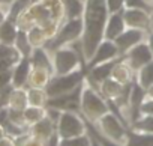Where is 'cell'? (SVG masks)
I'll return each instance as SVG.
<instances>
[{
    "instance_id": "cell-1",
    "label": "cell",
    "mask_w": 153,
    "mask_h": 146,
    "mask_svg": "<svg viewBox=\"0 0 153 146\" xmlns=\"http://www.w3.org/2000/svg\"><path fill=\"white\" fill-rule=\"evenodd\" d=\"M62 0H38L30 3L17 18L18 29L29 30L32 26H39L51 39L65 21Z\"/></svg>"
},
{
    "instance_id": "cell-2",
    "label": "cell",
    "mask_w": 153,
    "mask_h": 146,
    "mask_svg": "<svg viewBox=\"0 0 153 146\" xmlns=\"http://www.w3.org/2000/svg\"><path fill=\"white\" fill-rule=\"evenodd\" d=\"M110 11L107 8V0H86V8L83 14L84 32L81 36V47L87 62L93 57L98 45L104 41V32Z\"/></svg>"
},
{
    "instance_id": "cell-3",
    "label": "cell",
    "mask_w": 153,
    "mask_h": 146,
    "mask_svg": "<svg viewBox=\"0 0 153 146\" xmlns=\"http://www.w3.org/2000/svg\"><path fill=\"white\" fill-rule=\"evenodd\" d=\"M110 112L108 100L104 98V95L93 88L89 82L83 83L81 89V113L83 118L92 124H96L104 115Z\"/></svg>"
},
{
    "instance_id": "cell-4",
    "label": "cell",
    "mask_w": 153,
    "mask_h": 146,
    "mask_svg": "<svg viewBox=\"0 0 153 146\" xmlns=\"http://www.w3.org/2000/svg\"><path fill=\"white\" fill-rule=\"evenodd\" d=\"M84 32V21L83 18H74V20H65L63 24L60 26L59 32L47 41V44L44 45V48L53 54L56 50L62 48V47H68L76 41H80Z\"/></svg>"
},
{
    "instance_id": "cell-5",
    "label": "cell",
    "mask_w": 153,
    "mask_h": 146,
    "mask_svg": "<svg viewBox=\"0 0 153 146\" xmlns=\"http://www.w3.org/2000/svg\"><path fill=\"white\" fill-rule=\"evenodd\" d=\"M84 79H86V76L81 68L69 72V74H62V76L54 74L50 79L48 85L45 86L47 95H48V98H54V97L69 94V92L75 91L76 88H80L84 83Z\"/></svg>"
},
{
    "instance_id": "cell-6",
    "label": "cell",
    "mask_w": 153,
    "mask_h": 146,
    "mask_svg": "<svg viewBox=\"0 0 153 146\" xmlns=\"http://www.w3.org/2000/svg\"><path fill=\"white\" fill-rule=\"evenodd\" d=\"M78 51H83V47L80 48H74V45L62 47L56 50L53 56V66H54V74L62 76V74H69V72L80 69L81 65V57L84 59L83 54H78Z\"/></svg>"
},
{
    "instance_id": "cell-7",
    "label": "cell",
    "mask_w": 153,
    "mask_h": 146,
    "mask_svg": "<svg viewBox=\"0 0 153 146\" xmlns=\"http://www.w3.org/2000/svg\"><path fill=\"white\" fill-rule=\"evenodd\" d=\"M95 125L98 127V131L104 137H107V139H110V140H113L116 143H120V145H125L126 143L128 130L125 128V122L117 115L108 112Z\"/></svg>"
},
{
    "instance_id": "cell-8",
    "label": "cell",
    "mask_w": 153,
    "mask_h": 146,
    "mask_svg": "<svg viewBox=\"0 0 153 146\" xmlns=\"http://www.w3.org/2000/svg\"><path fill=\"white\" fill-rule=\"evenodd\" d=\"M56 133H57L59 139L81 136V134L87 133L86 119H83L76 112H63L56 125Z\"/></svg>"
},
{
    "instance_id": "cell-9",
    "label": "cell",
    "mask_w": 153,
    "mask_h": 146,
    "mask_svg": "<svg viewBox=\"0 0 153 146\" xmlns=\"http://www.w3.org/2000/svg\"><path fill=\"white\" fill-rule=\"evenodd\" d=\"M123 60L134 69V72H137L140 68H143L146 63H149L150 60H153V51L149 47L147 41L140 42L138 45H135L134 48H131L125 56Z\"/></svg>"
},
{
    "instance_id": "cell-10",
    "label": "cell",
    "mask_w": 153,
    "mask_h": 146,
    "mask_svg": "<svg viewBox=\"0 0 153 146\" xmlns=\"http://www.w3.org/2000/svg\"><path fill=\"white\" fill-rule=\"evenodd\" d=\"M147 36V32L146 30H141V29H132V27H128L120 36H117L114 39L117 48H119V53L120 56L123 57L131 48H134L135 45H138L140 42H143Z\"/></svg>"
},
{
    "instance_id": "cell-11",
    "label": "cell",
    "mask_w": 153,
    "mask_h": 146,
    "mask_svg": "<svg viewBox=\"0 0 153 146\" xmlns=\"http://www.w3.org/2000/svg\"><path fill=\"white\" fill-rule=\"evenodd\" d=\"M117 57H122V56H120V53H119V48H117L116 42L111 41V39H104V41L98 45V48H96L93 57L87 62L86 66L90 69V68H93V66H96V65H99V63H104V62H108V60H114V59H117Z\"/></svg>"
},
{
    "instance_id": "cell-12",
    "label": "cell",
    "mask_w": 153,
    "mask_h": 146,
    "mask_svg": "<svg viewBox=\"0 0 153 146\" xmlns=\"http://www.w3.org/2000/svg\"><path fill=\"white\" fill-rule=\"evenodd\" d=\"M123 18L128 27L132 29H141L149 30L152 26V17L149 11L144 9H134V8H125L123 9Z\"/></svg>"
},
{
    "instance_id": "cell-13",
    "label": "cell",
    "mask_w": 153,
    "mask_h": 146,
    "mask_svg": "<svg viewBox=\"0 0 153 146\" xmlns=\"http://www.w3.org/2000/svg\"><path fill=\"white\" fill-rule=\"evenodd\" d=\"M128 29L125 18H123V11L122 12H114L110 14L108 20H107V26H105V32H104V39H111L114 41L117 36H120L125 30Z\"/></svg>"
},
{
    "instance_id": "cell-14",
    "label": "cell",
    "mask_w": 153,
    "mask_h": 146,
    "mask_svg": "<svg viewBox=\"0 0 153 146\" xmlns=\"http://www.w3.org/2000/svg\"><path fill=\"white\" fill-rule=\"evenodd\" d=\"M120 59H122V57L114 59V60H108V62H104V63H99V65L90 68V74H89L87 82H90V83H96V85H101L102 82H105L107 79H110L111 74H113L114 66L117 65V62H119Z\"/></svg>"
},
{
    "instance_id": "cell-15",
    "label": "cell",
    "mask_w": 153,
    "mask_h": 146,
    "mask_svg": "<svg viewBox=\"0 0 153 146\" xmlns=\"http://www.w3.org/2000/svg\"><path fill=\"white\" fill-rule=\"evenodd\" d=\"M32 71V62L30 57H21V60L14 66L12 71V85L14 88H24L29 82Z\"/></svg>"
},
{
    "instance_id": "cell-16",
    "label": "cell",
    "mask_w": 153,
    "mask_h": 146,
    "mask_svg": "<svg viewBox=\"0 0 153 146\" xmlns=\"http://www.w3.org/2000/svg\"><path fill=\"white\" fill-rule=\"evenodd\" d=\"M29 133H30L32 136H35V137H39V139L48 142V140L56 134V124L47 116V118H44L42 121H39V122L30 125V127H29Z\"/></svg>"
},
{
    "instance_id": "cell-17",
    "label": "cell",
    "mask_w": 153,
    "mask_h": 146,
    "mask_svg": "<svg viewBox=\"0 0 153 146\" xmlns=\"http://www.w3.org/2000/svg\"><path fill=\"white\" fill-rule=\"evenodd\" d=\"M30 62H32V66L48 69V71H51L53 74H54L53 56H50V53H48L44 47H36V48H33V51H32V54H30Z\"/></svg>"
},
{
    "instance_id": "cell-18",
    "label": "cell",
    "mask_w": 153,
    "mask_h": 146,
    "mask_svg": "<svg viewBox=\"0 0 153 146\" xmlns=\"http://www.w3.org/2000/svg\"><path fill=\"white\" fill-rule=\"evenodd\" d=\"M134 69L123 60V57L117 62V65L114 66V69H113V74H111V77L114 79V80H117L119 83H122V85H129V83H132L134 82Z\"/></svg>"
},
{
    "instance_id": "cell-19",
    "label": "cell",
    "mask_w": 153,
    "mask_h": 146,
    "mask_svg": "<svg viewBox=\"0 0 153 146\" xmlns=\"http://www.w3.org/2000/svg\"><path fill=\"white\" fill-rule=\"evenodd\" d=\"M62 5H63V12L66 20L83 18L86 0H62Z\"/></svg>"
},
{
    "instance_id": "cell-20",
    "label": "cell",
    "mask_w": 153,
    "mask_h": 146,
    "mask_svg": "<svg viewBox=\"0 0 153 146\" xmlns=\"http://www.w3.org/2000/svg\"><path fill=\"white\" fill-rule=\"evenodd\" d=\"M18 35V26L15 21L6 18L0 24V42L5 45H14Z\"/></svg>"
},
{
    "instance_id": "cell-21",
    "label": "cell",
    "mask_w": 153,
    "mask_h": 146,
    "mask_svg": "<svg viewBox=\"0 0 153 146\" xmlns=\"http://www.w3.org/2000/svg\"><path fill=\"white\" fill-rule=\"evenodd\" d=\"M54 74L48 69H44V68H35L32 66V71H30V77H29V82L27 85L30 88H45L50 82V79L53 77Z\"/></svg>"
},
{
    "instance_id": "cell-22",
    "label": "cell",
    "mask_w": 153,
    "mask_h": 146,
    "mask_svg": "<svg viewBox=\"0 0 153 146\" xmlns=\"http://www.w3.org/2000/svg\"><path fill=\"white\" fill-rule=\"evenodd\" d=\"M125 146H153V133H143L131 128Z\"/></svg>"
},
{
    "instance_id": "cell-23",
    "label": "cell",
    "mask_w": 153,
    "mask_h": 146,
    "mask_svg": "<svg viewBox=\"0 0 153 146\" xmlns=\"http://www.w3.org/2000/svg\"><path fill=\"white\" fill-rule=\"evenodd\" d=\"M135 79H137V83L146 91L153 86V60H150L149 63H146L143 68H140L135 72Z\"/></svg>"
},
{
    "instance_id": "cell-24",
    "label": "cell",
    "mask_w": 153,
    "mask_h": 146,
    "mask_svg": "<svg viewBox=\"0 0 153 146\" xmlns=\"http://www.w3.org/2000/svg\"><path fill=\"white\" fill-rule=\"evenodd\" d=\"M29 106V100H27V91L24 88H14L9 103H8V109H15V110H24Z\"/></svg>"
},
{
    "instance_id": "cell-25",
    "label": "cell",
    "mask_w": 153,
    "mask_h": 146,
    "mask_svg": "<svg viewBox=\"0 0 153 146\" xmlns=\"http://www.w3.org/2000/svg\"><path fill=\"white\" fill-rule=\"evenodd\" d=\"M27 100L29 106H36V107H45L48 101V95L45 88H29L27 89Z\"/></svg>"
},
{
    "instance_id": "cell-26",
    "label": "cell",
    "mask_w": 153,
    "mask_h": 146,
    "mask_svg": "<svg viewBox=\"0 0 153 146\" xmlns=\"http://www.w3.org/2000/svg\"><path fill=\"white\" fill-rule=\"evenodd\" d=\"M15 48L20 51V54L23 57H30L32 51H33V45L30 44L29 41V35L26 30L23 29H18V35H17V39H15Z\"/></svg>"
},
{
    "instance_id": "cell-27",
    "label": "cell",
    "mask_w": 153,
    "mask_h": 146,
    "mask_svg": "<svg viewBox=\"0 0 153 146\" xmlns=\"http://www.w3.org/2000/svg\"><path fill=\"white\" fill-rule=\"evenodd\" d=\"M93 139L92 136L87 133L81 134V136H75V137H68V139H59L57 146H92Z\"/></svg>"
},
{
    "instance_id": "cell-28",
    "label": "cell",
    "mask_w": 153,
    "mask_h": 146,
    "mask_svg": "<svg viewBox=\"0 0 153 146\" xmlns=\"http://www.w3.org/2000/svg\"><path fill=\"white\" fill-rule=\"evenodd\" d=\"M24 118L27 125H33L39 121H42L44 118H47V109L45 107H36V106H27L24 109Z\"/></svg>"
},
{
    "instance_id": "cell-29",
    "label": "cell",
    "mask_w": 153,
    "mask_h": 146,
    "mask_svg": "<svg viewBox=\"0 0 153 146\" xmlns=\"http://www.w3.org/2000/svg\"><path fill=\"white\" fill-rule=\"evenodd\" d=\"M27 35H29V41L33 45V48L44 47L47 44V41H48V36H47L45 30L42 27H39V26H32L27 30Z\"/></svg>"
},
{
    "instance_id": "cell-30",
    "label": "cell",
    "mask_w": 153,
    "mask_h": 146,
    "mask_svg": "<svg viewBox=\"0 0 153 146\" xmlns=\"http://www.w3.org/2000/svg\"><path fill=\"white\" fill-rule=\"evenodd\" d=\"M132 130L143 131V133H153V116L150 115H141L132 125Z\"/></svg>"
},
{
    "instance_id": "cell-31",
    "label": "cell",
    "mask_w": 153,
    "mask_h": 146,
    "mask_svg": "<svg viewBox=\"0 0 153 146\" xmlns=\"http://www.w3.org/2000/svg\"><path fill=\"white\" fill-rule=\"evenodd\" d=\"M17 146H48V142L39 139V137H35L32 134L29 136H21L18 137V142H17Z\"/></svg>"
},
{
    "instance_id": "cell-32",
    "label": "cell",
    "mask_w": 153,
    "mask_h": 146,
    "mask_svg": "<svg viewBox=\"0 0 153 146\" xmlns=\"http://www.w3.org/2000/svg\"><path fill=\"white\" fill-rule=\"evenodd\" d=\"M125 8H134V9H144L152 12L153 6L147 0H125Z\"/></svg>"
},
{
    "instance_id": "cell-33",
    "label": "cell",
    "mask_w": 153,
    "mask_h": 146,
    "mask_svg": "<svg viewBox=\"0 0 153 146\" xmlns=\"http://www.w3.org/2000/svg\"><path fill=\"white\" fill-rule=\"evenodd\" d=\"M107 8L110 14L122 12L125 9V0H107Z\"/></svg>"
},
{
    "instance_id": "cell-34",
    "label": "cell",
    "mask_w": 153,
    "mask_h": 146,
    "mask_svg": "<svg viewBox=\"0 0 153 146\" xmlns=\"http://www.w3.org/2000/svg\"><path fill=\"white\" fill-rule=\"evenodd\" d=\"M140 115H150V116H153V98L147 97L143 101V104L140 107Z\"/></svg>"
},
{
    "instance_id": "cell-35",
    "label": "cell",
    "mask_w": 153,
    "mask_h": 146,
    "mask_svg": "<svg viewBox=\"0 0 153 146\" xmlns=\"http://www.w3.org/2000/svg\"><path fill=\"white\" fill-rule=\"evenodd\" d=\"M12 71H14V68L0 72V88H5L8 85H12Z\"/></svg>"
},
{
    "instance_id": "cell-36",
    "label": "cell",
    "mask_w": 153,
    "mask_h": 146,
    "mask_svg": "<svg viewBox=\"0 0 153 146\" xmlns=\"http://www.w3.org/2000/svg\"><path fill=\"white\" fill-rule=\"evenodd\" d=\"M9 15V9L8 8H3V6H0V24H2Z\"/></svg>"
},
{
    "instance_id": "cell-37",
    "label": "cell",
    "mask_w": 153,
    "mask_h": 146,
    "mask_svg": "<svg viewBox=\"0 0 153 146\" xmlns=\"http://www.w3.org/2000/svg\"><path fill=\"white\" fill-rule=\"evenodd\" d=\"M15 0H0V6H3V8H8L11 11V6L14 5Z\"/></svg>"
},
{
    "instance_id": "cell-38",
    "label": "cell",
    "mask_w": 153,
    "mask_h": 146,
    "mask_svg": "<svg viewBox=\"0 0 153 146\" xmlns=\"http://www.w3.org/2000/svg\"><path fill=\"white\" fill-rule=\"evenodd\" d=\"M147 36H149V38H147V44H149V47H150L152 51H153V32H150Z\"/></svg>"
},
{
    "instance_id": "cell-39",
    "label": "cell",
    "mask_w": 153,
    "mask_h": 146,
    "mask_svg": "<svg viewBox=\"0 0 153 146\" xmlns=\"http://www.w3.org/2000/svg\"><path fill=\"white\" fill-rule=\"evenodd\" d=\"M6 136H8V133H6L5 127H3V125H0V140H2L3 137H6Z\"/></svg>"
},
{
    "instance_id": "cell-40",
    "label": "cell",
    "mask_w": 153,
    "mask_h": 146,
    "mask_svg": "<svg viewBox=\"0 0 153 146\" xmlns=\"http://www.w3.org/2000/svg\"><path fill=\"white\" fill-rule=\"evenodd\" d=\"M89 134H90V133H89ZM90 136H92V134H90ZM92 139H93V143H92V146H101V143L98 142V139H96L95 136H92Z\"/></svg>"
},
{
    "instance_id": "cell-41",
    "label": "cell",
    "mask_w": 153,
    "mask_h": 146,
    "mask_svg": "<svg viewBox=\"0 0 153 146\" xmlns=\"http://www.w3.org/2000/svg\"><path fill=\"white\" fill-rule=\"evenodd\" d=\"M147 97H150V98H153V86L147 89Z\"/></svg>"
},
{
    "instance_id": "cell-42",
    "label": "cell",
    "mask_w": 153,
    "mask_h": 146,
    "mask_svg": "<svg viewBox=\"0 0 153 146\" xmlns=\"http://www.w3.org/2000/svg\"><path fill=\"white\" fill-rule=\"evenodd\" d=\"M147 2H149V3H150V5L153 6V0H147Z\"/></svg>"
},
{
    "instance_id": "cell-43",
    "label": "cell",
    "mask_w": 153,
    "mask_h": 146,
    "mask_svg": "<svg viewBox=\"0 0 153 146\" xmlns=\"http://www.w3.org/2000/svg\"><path fill=\"white\" fill-rule=\"evenodd\" d=\"M0 44H2V42H0Z\"/></svg>"
}]
</instances>
